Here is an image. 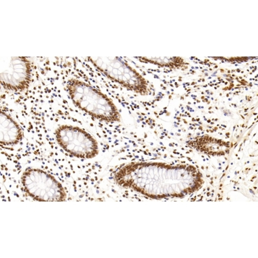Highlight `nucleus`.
<instances>
[{
	"label": "nucleus",
	"mask_w": 258,
	"mask_h": 258,
	"mask_svg": "<svg viewBox=\"0 0 258 258\" xmlns=\"http://www.w3.org/2000/svg\"><path fill=\"white\" fill-rule=\"evenodd\" d=\"M141 62L151 63L159 67L177 69L186 68V61L181 57H136Z\"/></svg>",
	"instance_id": "nucleus-9"
},
{
	"label": "nucleus",
	"mask_w": 258,
	"mask_h": 258,
	"mask_svg": "<svg viewBox=\"0 0 258 258\" xmlns=\"http://www.w3.org/2000/svg\"><path fill=\"white\" fill-rule=\"evenodd\" d=\"M112 178L118 186L153 200L183 198L201 189L203 174L190 165L132 162L119 167Z\"/></svg>",
	"instance_id": "nucleus-1"
},
{
	"label": "nucleus",
	"mask_w": 258,
	"mask_h": 258,
	"mask_svg": "<svg viewBox=\"0 0 258 258\" xmlns=\"http://www.w3.org/2000/svg\"><path fill=\"white\" fill-rule=\"evenodd\" d=\"M87 59L101 74L127 90L141 96L150 94L146 78L121 58L89 57Z\"/></svg>",
	"instance_id": "nucleus-3"
},
{
	"label": "nucleus",
	"mask_w": 258,
	"mask_h": 258,
	"mask_svg": "<svg viewBox=\"0 0 258 258\" xmlns=\"http://www.w3.org/2000/svg\"><path fill=\"white\" fill-rule=\"evenodd\" d=\"M192 147L203 153L211 156H223L228 153L230 145L228 143L207 136L198 138Z\"/></svg>",
	"instance_id": "nucleus-8"
},
{
	"label": "nucleus",
	"mask_w": 258,
	"mask_h": 258,
	"mask_svg": "<svg viewBox=\"0 0 258 258\" xmlns=\"http://www.w3.org/2000/svg\"><path fill=\"white\" fill-rule=\"evenodd\" d=\"M22 188L38 202H64L67 192L62 184L48 172L39 168L25 169L21 177Z\"/></svg>",
	"instance_id": "nucleus-4"
},
{
	"label": "nucleus",
	"mask_w": 258,
	"mask_h": 258,
	"mask_svg": "<svg viewBox=\"0 0 258 258\" xmlns=\"http://www.w3.org/2000/svg\"><path fill=\"white\" fill-rule=\"evenodd\" d=\"M66 89L74 105L90 117L105 123L121 122L117 105L101 91L78 78L69 79Z\"/></svg>",
	"instance_id": "nucleus-2"
},
{
	"label": "nucleus",
	"mask_w": 258,
	"mask_h": 258,
	"mask_svg": "<svg viewBox=\"0 0 258 258\" xmlns=\"http://www.w3.org/2000/svg\"><path fill=\"white\" fill-rule=\"evenodd\" d=\"M32 74V61L28 57H12L7 68L1 72L2 87L9 92H23L30 87Z\"/></svg>",
	"instance_id": "nucleus-6"
},
{
	"label": "nucleus",
	"mask_w": 258,
	"mask_h": 258,
	"mask_svg": "<svg viewBox=\"0 0 258 258\" xmlns=\"http://www.w3.org/2000/svg\"><path fill=\"white\" fill-rule=\"evenodd\" d=\"M0 128V143L3 148L16 146L24 138V132L21 126L8 112H2Z\"/></svg>",
	"instance_id": "nucleus-7"
},
{
	"label": "nucleus",
	"mask_w": 258,
	"mask_h": 258,
	"mask_svg": "<svg viewBox=\"0 0 258 258\" xmlns=\"http://www.w3.org/2000/svg\"><path fill=\"white\" fill-rule=\"evenodd\" d=\"M54 134L58 145L69 155L85 160L99 155V145L96 138L81 127L60 125Z\"/></svg>",
	"instance_id": "nucleus-5"
}]
</instances>
